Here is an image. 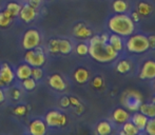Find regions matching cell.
I'll list each match as a JSON object with an SVG mask.
<instances>
[{"label":"cell","instance_id":"obj_2","mask_svg":"<svg viewBox=\"0 0 155 135\" xmlns=\"http://www.w3.org/2000/svg\"><path fill=\"white\" fill-rule=\"evenodd\" d=\"M109 29L114 34H117L121 37H128L133 34L135 30L134 21L131 19L130 16H128L124 13L114 15L111 17L108 22Z\"/></svg>","mask_w":155,"mask_h":135},{"label":"cell","instance_id":"obj_6","mask_svg":"<svg viewBox=\"0 0 155 135\" xmlns=\"http://www.w3.org/2000/svg\"><path fill=\"white\" fill-rule=\"evenodd\" d=\"M121 104L128 110L136 112L139 110V107L143 104V96L139 92L134 90H128L121 95Z\"/></svg>","mask_w":155,"mask_h":135},{"label":"cell","instance_id":"obj_31","mask_svg":"<svg viewBox=\"0 0 155 135\" xmlns=\"http://www.w3.org/2000/svg\"><path fill=\"white\" fill-rule=\"evenodd\" d=\"M76 53L79 56H84L89 54V44L86 42H79L75 48Z\"/></svg>","mask_w":155,"mask_h":135},{"label":"cell","instance_id":"obj_18","mask_svg":"<svg viewBox=\"0 0 155 135\" xmlns=\"http://www.w3.org/2000/svg\"><path fill=\"white\" fill-rule=\"evenodd\" d=\"M21 6H22V4H21L20 2L10 1V2L6 3L5 6H4V10H5L6 12H8V14H10L11 16L15 19L16 17H18L19 12H20V10H21Z\"/></svg>","mask_w":155,"mask_h":135},{"label":"cell","instance_id":"obj_21","mask_svg":"<svg viewBox=\"0 0 155 135\" xmlns=\"http://www.w3.org/2000/svg\"><path fill=\"white\" fill-rule=\"evenodd\" d=\"M108 42L110 43L113 47V49L116 52H120L124 48V43H123V39H121V36L117 34H112L110 37H109Z\"/></svg>","mask_w":155,"mask_h":135},{"label":"cell","instance_id":"obj_27","mask_svg":"<svg viewBox=\"0 0 155 135\" xmlns=\"http://www.w3.org/2000/svg\"><path fill=\"white\" fill-rule=\"evenodd\" d=\"M113 10L117 13V14H121V13H126L128 10V3L124 0H115L113 2Z\"/></svg>","mask_w":155,"mask_h":135},{"label":"cell","instance_id":"obj_35","mask_svg":"<svg viewBox=\"0 0 155 135\" xmlns=\"http://www.w3.org/2000/svg\"><path fill=\"white\" fill-rule=\"evenodd\" d=\"M91 84H92V87L94 89H101L102 87H104V78L101 77V76H95V77L92 79V81H91Z\"/></svg>","mask_w":155,"mask_h":135},{"label":"cell","instance_id":"obj_29","mask_svg":"<svg viewBox=\"0 0 155 135\" xmlns=\"http://www.w3.org/2000/svg\"><path fill=\"white\" fill-rule=\"evenodd\" d=\"M131 70V62L127 59H123L118 61L116 64V71L120 74H126Z\"/></svg>","mask_w":155,"mask_h":135},{"label":"cell","instance_id":"obj_3","mask_svg":"<svg viewBox=\"0 0 155 135\" xmlns=\"http://www.w3.org/2000/svg\"><path fill=\"white\" fill-rule=\"evenodd\" d=\"M126 48L130 53L143 54L150 49L148 37L143 34L130 35V38L127 40Z\"/></svg>","mask_w":155,"mask_h":135},{"label":"cell","instance_id":"obj_25","mask_svg":"<svg viewBox=\"0 0 155 135\" xmlns=\"http://www.w3.org/2000/svg\"><path fill=\"white\" fill-rule=\"evenodd\" d=\"M153 11V8L150 3L148 2H139L138 5H137V12L139 13L140 16H149L150 14L152 13Z\"/></svg>","mask_w":155,"mask_h":135},{"label":"cell","instance_id":"obj_41","mask_svg":"<svg viewBox=\"0 0 155 135\" xmlns=\"http://www.w3.org/2000/svg\"><path fill=\"white\" fill-rule=\"evenodd\" d=\"M6 99V95H5V92H4V89L0 88V104H3Z\"/></svg>","mask_w":155,"mask_h":135},{"label":"cell","instance_id":"obj_22","mask_svg":"<svg viewBox=\"0 0 155 135\" xmlns=\"http://www.w3.org/2000/svg\"><path fill=\"white\" fill-rule=\"evenodd\" d=\"M112 132V126L109 121L102 120L97 123L96 126V133L99 135H108Z\"/></svg>","mask_w":155,"mask_h":135},{"label":"cell","instance_id":"obj_23","mask_svg":"<svg viewBox=\"0 0 155 135\" xmlns=\"http://www.w3.org/2000/svg\"><path fill=\"white\" fill-rule=\"evenodd\" d=\"M139 110L149 118L155 117V102L153 101L152 104H141L139 107Z\"/></svg>","mask_w":155,"mask_h":135},{"label":"cell","instance_id":"obj_45","mask_svg":"<svg viewBox=\"0 0 155 135\" xmlns=\"http://www.w3.org/2000/svg\"><path fill=\"white\" fill-rule=\"evenodd\" d=\"M25 1H27V0H25Z\"/></svg>","mask_w":155,"mask_h":135},{"label":"cell","instance_id":"obj_10","mask_svg":"<svg viewBox=\"0 0 155 135\" xmlns=\"http://www.w3.org/2000/svg\"><path fill=\"white\" fill-rule=\"evenodd\" d=\"M48 125L45 118H35L29 125V133L32 135H45L48 131Z\"/></svg>","mask_w":155,"mask_h":135},{"label":"cell","instance_id":"obj_20","mask_svg":"<svg viewBox=\"0 0 155 135\" xmlns=\"http://www.w3.org/2000/svg\"><path fill=\"white\" fill-rule=\"evenodd\" d=\"M13 21H14V18L4 8H2L0 11V28L1 29H6V28L11 27Z\"/></svg>","mask_w":155,"mask_h":135},{"label":"cell","instance_id":"obj_30","mask_svg":"<svg viewBox=\"0 0 155 135\" xmlns=\"http://www.w3.org/2000/svg\"><path fill=\"white\" fill-rule=\"evenodd\" d=\"M31 107L29 104H18L13 109V113H14L16 116H25L28 112L30 111Z\"/></svg>","mask_w":155,"mask_h":135},{"label":"cell","instance_id":"obj_7","mask_svg":"<svg viewBox=\"0 0 155 135\" xmlns=\"http://www.w3.org/2000/svg\"><path fill=\"white\" fill-rule=\"evenodd\" d=\"M45 123L50 128H61L64 127L68 123V117L61 111L51 110L45 116Z\"/></svg>","mask_w":155,"mask_h":135},{"label":"cell","instance_id":"obj_43","mask_svg":"<svg viewBox=\"0 0 155 135\" xmlns=\"http://www.w3.org/2000/svg\"><path fill=\"white\" fill-rule=\"evenodd\" d=\"M99 37H100V40H101V42H108V40H109V36H108V34L104 33V34L99 35Z\"/></svg>","mask_w":155,"mask_h":135},{"label":"cell","instance_id":"obj_32","mask_svg":"<svg viewBox=\"0 0 155 135\" xmlns=\"http://www.w3.org/2000/svg\"><path fill=\"white\" fill-rule=\"evenodd\" d=\"M45 76V71H43L42 67H34L32 68V77L34 78L36 81L41 80Z\"/></svg>","mask_w":155,"mask_h":135},{"label":"cell","instance_id":"obj_37","mask_svg":"<svg viewBox=\"0 0 155 135\" xmlns=\"http://www.w3.org/2000/svg\"><path fill=\"white\" fill-rule=\"evenodd\" d=\"M69 106H71V104H70V98L68 96H62L61 98H60V107L65 109Z\"/></svg>","mask_w":155,"mask_h":135},{"label":"cell","instance_id":"obj_19","mask_svg":"<svg viewBox=\"0 0 155 135\" xmlns=\"http://www.w3.org/2000/svg\"><path fill=\"white\" fill-rule=\"evenodd\" d=\"M73 51V43L67 38H59V53L62 55H69Z\"/></svg>","mask_w":155,"mask_h":135},{"label":"cell","instance_id":"obj_34","mask_svg":"<svg viewBox=\"0 0 155 135\" xmlns=\"http://www.w3.org/2000/svg\"><path fill=\"white\" fill-rule=\"evenodd\" d=\"M145 131L150 135H155V117H151L150 119H148Z\"/></svg>","mask_w":155,"mask_h":135},{"label":"cell","instance_id":"obj_8","mask_svg":"<svg viewBox=\"0 0 155 135\" xmlns=\"http://www.w3.org/2000/svg\"><path fill=\"white\" fill-rule=\"evenodd\" d=\"M0 79L4 82L6 87H10L16 79L15 70L8 62H3L0 64Z\"/></svg>","mask_w":155,"mask_h":135},{"label":"cell","instance_id":"obj_26","mask_svg":"<svg viewBox=\"0 0 155 135\" xmlns=\"http://www.w3.org/2000/svg\"><path fill=\"white\" fill-rule=\"evenodd\" d=\"M123 133L126 135H136L139 133V130L132 121H126V123H124Z\"/></svg>","mask_w":155,"mask_h":135},{"label":"cell","instance_id":"obj_13","mask_svg":"<svg viewBox=\"0 0 155 135\" xmlns=\"http://www.w3.org/2000/svg\"><path fill=\"white\" fill-rule=\"evenodd\" d=\"M73 35L76 37V38L88 39L93 35V32L87 25H84V23H82V22H79V23H77V25H74Z\"/></svg>","mask_w":155,"mask_h":135},{"label":"cell","instance_id":"obj_12","mask_svg":"<svg viewBox=\"0 0 155 135\" xmlns=\"http://www.w3.org/2000/svg\"><path fill=\"white\" fill-rule=\"evenodd\" d=\"M140 79H154L155 78V61L154 60H147L143 64L141 71L139 73Z\"/></svg>","mask_w":155,"mask_h":135},{"label":"cell","instance_id":"obj_38","mask_svg":"<svg viewBox=\"0 0 155 135\" xmlns=\"http://www.w3.org/2000/svg\"><path fill=\"white\" fill-rule=\"evenodd\" d=\"M69 98H70V104H71V106L76 107V106H78V104H80V101H79V99H78L77 97L70 96Z\"/></svg>","mask_w":155,"mask_h":135},{"label":"cell","instance_id":"obj_15","mask_svg":"<svg viewBox=\"0 0 155 135\" xmlns=\"http://www.w3.org/2000/svg\"><path fill=\"white\" fill-rule=\"evenodd\" d=\"M15 75L18 80H23L25 78H29L32 76V67L30 64H28L27 62L19 64L17 67V69L15 70Z\"/></svg>","mask_w":155,"mask_h":135},{"label":"cell","instance_id":"obj_9","mask_svg":"<svg viewBox=\"0 0 155 135\" xmlns=\"http://www.w3.org/2000/svg\"><path fill=\"white\" fill-rule=\"evenodd\" d=\"M37 16H38V10L34 8L27 2L22 4L18 15L19 19L25 23H31L32 21H34L37 18Z\"/></svg>","mask_w":155,"mask_h":135},{"label":"cell","instance_id":"obj_39","mask_svg":"<svg viewBox=\"0 0 155 135\" xmlns=\"http://www.w3.org/2000/svg\"><path fill=\"white\" fill-rule=\"evenodd\" d=\"M131 19H132L134 22H138V21L140 20V15H139V13L137 12V11L133 12L132 13V16H131Z\"/></svg>","mask_w":155,"mask_h":135},{"label":"cell","instance_id":"obj_33","mask_svg":"<svg viewBox=\"0 0 155 135\" xmlns=\"http://www.w3.org/2000/svg\"><path fill=\"white\" fill-rule=\"evenodd\" d=\"M10 96L13 100H19L20 97L22 96V91L18 87H13L10 89Z\"/></svg>","mask_w":155,"mask_h":135},{"label":"cell","instance_id":"obj_44","mask_svg":"<svg viewBox=\"0 0 155 135\" xmlns=\"http://www.w3.org/2000/svg\"><path fill=\"white\" fill-rule=\"evenodd\" d=\"M2 10V6H1V4H0V11H1Z\"/></svg>","mask_w":155,"mask_h":135},{"label":"cell","instance_id":"obj_24","mask_svg":"<svg viewBox=\"0 0 155 135\" xmlns=\"http://www.w3.org/2000/svg\"><path fill=\"white\" fill-rule=\"evenodd\" d=\"M48 52L52 55H57L59 53V38H51L47 44Z\"/></svg>","mask_w":155,"mask_h":135},{"label":"cell","instance_id":"obj_42","mask_svg":"<svg viewBox=\"0 0 155 135\" xmlns=\"http://www.w3.org/2000/svg\"><path fill=\"white\" fill-rule=\"evenodd\" d=\"M75 108H76V111H75V112H76V114L80 115V114H81V113H84V107L82 106L81 104H78V106H76Z\"/></svg>","mask_w":155,"mask_h":135},{"label":"cell","instance_id":"obj_28","mask_svg":"<svg viewBox=\"0 0 155 135\" xmlns=\"http://www.w3.org/2000/svg\"><path fill=\"white\" fill-rule=\"evenodd\" d=\"M21 87L25 91H33L37 87V81L31 76V77L21 80Z\"/></svg>","mask_w":155,"mask_h":135},{"label":"cell","instance_id":"obj_36","mask_svg":"<svg viewBox=\"0 0 155 135\" xmlns=\"http://www.w3.org/2000/svg\"><path fill=\"white\" fill-rule=\"evenodd\" d=\"M27 3H29L30 5L36 8V10H39L42 6L43 0H27Z\"/></svg>","mask_w":155,"mask_h":135},{"label":"cell","instance_id":"obj_1","mask_svg":"<svg viewBox=\"0 0 155 135\" xmlns=\"http://www.w3.org/2000/svg\"><path fill=\"white\" fill-rule=\"evenodd\" d=\"M89 54L94 60L104 64L114 60L117 57L118 52L115 51L110 43L101 42L99 35H92L90 37Z\"/></svg>","mask_w":155,"mask_h":135},{"label":"cell","instance_id":"obj_5","mask_svg":"<svg viewBox=\"0 0 155 135\" xmlns=\"http://www.w3.org/2000/svg\"><path fill=\"white\" fill-rule=\"evenodd\" d=\"M41 42H42V36L41 33L35 28L28 29L27 31L23 33L22 39H21V45L23 49L27 50L35 49L37 47H40Z\"/></svg>","mask_w":155,"mask_h":135},{"label":"cell","instance_id":"obj_17","mask_svg":"<svg viewBox=\"0 0 155 135\" xmlns=\"http://www.w3.org/2000/svg\"><path fill=\"white\" fill-rule=\"evenodd\" d=\"M113 119L116 121L117 123H124L130 119V114L128 111L124 110L123 108H117L113 112Z\"/></svg>","mask_w":155,"mask_h":135},{"label":"cell","instance_id":"obj_11","mask_svg":"<svg viewBox=\"0 0 155 135\" xmlns=\"http://www.w3.org/2000/svg\"><path fill=\"white\" fill-rule=\"evenodd\" d=\"M48 84H49V86L52 89H54L56 91H59V92H62V91H64L67 89V82H65V80L63 79V77L60 74L57 73L52 74L50 76L49 79H48Z\"/></svg>","mask_w":155,"mask_h":135},{"label":"cell","instance_id":"obj_14","mask_svg":"<svg viewBox=\"0 0 155 135\" xmlns=\"http://www.w3.org/2000/svg\"><path fill=\"white\" fill-rule=\"evenodd\" d=\"M73 76H74V79H75V81L77 82V84H84L90 80L91 73L88 69H86V68H84V67H80L75 70Z\"/></svg>","mask_w":155,"mask_h":135},{"label":"cell","instance_id":"obj_4","mask_svg":"<svg viewBox=\"0 0 155 135\" xmlns=\"http://www.w3.org/2000/svg\"><path fill=\"white\" fill-rule=\"evenodd\" d=\"M23 60L32 68L43 67L47 64L48 57L47 54H45V51L40 45V47H37L35 49L27 50L25 55H23Z\"/></svg>","mask_w":155,"mask_h":135},{"label":"cell","instance_id":"obj_40","mask_svg":"<svg viewBox=\"0 0 155 135\" xmlns=\"http://www.w3.org/2000/svg\"><path fill=\"white\" fill-rule=\"evenodd\" d=\"M148 40H149V45L151 49H155V35H150L148 37Z\"/></svg>","mask_w":155,"mask_h":135},{"label":"cell","instance_id":"obj_16","mask_svg":"<svg viewBox=\"0 0 155 135\" xmlns=\"http://www.w3.org/2000/svg\"><path fill=\"white\" fill-rule=\"evenodd\" d=\"M148 119H149V117L146 116V115L143 114L141 112L135 113L132 116V123L136 126L139 131H143V130H145L146 125H147V123H148Z\"/></svg>","mask_w":155,"mask_h":135}]
</instances>
